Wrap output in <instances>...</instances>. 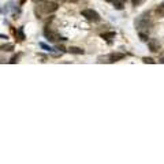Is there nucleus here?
I'll list each match as a JSON object with an SVG mask.
<instances>
[{
    "label": "nucleus",
    "instance_id": "nucleus-1",
    "mask_svg": "<svg viewBox=\"0 0 164 164\" xmlns=\"http://www.w3.org/2000/svg\"><path fill=\"white\" fill-rule=\"evenodd\" d=\"M135 27H137L138 32H146L148 33L149 30L153 27V22H152V19L146 18V16H141L140 19L135 21Z\"/></svg>",
    "mask_w": 164,
    "mask_h": 164
},
{
    "label": "nucleus",
    "instance_id": "nucleus-2",
    "mask_svg": "<svg viewBox=\"0 0 164 164\" xmlns=\"http://www.w3.org/2000/svg\"><path fill=\"white\" fill-rule=\"evenodd\" d=\"M39 8H40V11L44 14H51L58 10L59 6H58V3H55V1H47V0H44V1L39 3Z\"/></svg>",
    "mask_w": 164,
    "mask_h": 164
},
{
    "label": "nucleus",
    "instance_id": "nucleus-3",
    "mask_svg": "<svg viewBox=\"0 0 164 164\" xmlns=\"http://www.w3.org/2000/svg\"><path fill=\"white\" fill-rule=\"evenodd\" d=\"M44 36L47 37V40H48V41H51V42H56V41H59V40H63V41H65V40H66L65 37H60V36H59L56 32H53V30H52V27L49 25L45 26Z\"/></svg>",
    "mask_w": 164,
    "mask_h": 164
},
{
    "label": "nucleus",
    "instance_id": "nucleus-4",
    "mask_svg": "<svg viewBox=\"0 0 164 164\" xmlns=\"http://www.w3.org/2000/svg\"><path fill=\"white\" fill-rule=\"evenodd\" d=\"M81 14H82V16H85L88 21H90V22H100V19H101V16L99 15V13L92 10V8H85V10L81 11Z\"/></svg>",
    "mask_w": 164,
    "mask_h": 164
},
{
    "label": "nucleus",
    "instance_id": "nucleus-5",
    "mask_svg": "<svg viewBox=\"0 0 164 164\" xmlns=\"http://www.w3.org/2000/svg\"><path fill=\"white\" fill-rule=\"evenodd\" d=\"M148 47L152 52H159V49H160V42H159L157 40L151 39V40H148Z\"/></svg>",
    "mask_w": 164,
    "mask_h": 164
},
{
    "label": "nucleus",
    "instance_id": "nucleus-6",
    "mask_svg": "<svg viewBox=\"0 0 164 164\" xmlns=\"http://www.w3.org/2000/svg\"><path fill=\"white\" fill-rule=\"evenodd\" d=\"M125 56H126L125 53H111V55H108V56H107V59H108L107 62H109V63H114V62H118V60H122V59H125Z\"/></svg>",
    "mask_w": 164,
    "mask_h": 164
},
{
    "label": "nucleus",
    "instance_id": "nucleus-7",
    "mask_svg": "<svg viewBox=\"0 0 164 164\" xmlns=\"http://www.w3.org/2000/svg\"><path fill=\"white\" fill-rule=\"evenodd\" d=\"M112 1H114V7H115L116 10H123L125 3L127 0H112Z\"/></svg>",
    "mask_w": 164,
    "mask_h": 164
},
{
    "label": "nucleus",
    "instance_id": "nucleus-8",
    "mask_svg": "<svg viewBox=\"0 0 164 164\" xmlns=\"http://www.w3.org/2000/svg\"><path fill=\"white\" fill-rule=\"evenodd\" d=\"M68 52H70V53H74V55H82L85 51L78 48V47H70V48H68Z\"/></svg>",
    "mask_w": 164,
    "mask_h": 164
},
{
    "label": "nucleus",
    "instance_id": "nucleus-9",
    "mask_svg": "<svg viewBox=\"0 0 164 164\" xmlns=\"http://www.w3.org/2000/svg\"><path fill=\"white\" fill-rule=\"evenodd\" d=\"M115 36H116L115 32H107V33H103V34H101V37H103L104 40H111V39H114Z\"/></svg>",
    "mask_w": 164,
    "mask_h": 164
},
{
    "label": "nucleus",
    "instance_id": "nucleus-10",
    "mask_svg": "<svg viewBox=\"0 0 164 164\" xmlns=\"http://www.w3.org/2000/svg\"><path fill=\"white\" fill-rule=\"evenodd\" d=\"M14 49V45L13 44H6V45H1L0 47V51H6V52H10Z\"/></svg>",
    "mask_w": 164,
    "mask_h": 164
},
{
    "label": "nucleus",
    "instance_id": "nucleus-11",
    "mask_svg": "<svg viewBox=\"0 0 164 164\" xmlns=\"http://www.w3.org/2000/svg\"><path fill=\"white\" fill-rule=\"evenodd\" d=\"M15 37H18V40H25V34H23V32H22V29H19V30H16L15 32Z\"/></svg>",
    "mask_w": 164,
    "mask_h": 164
},
{
    "label": "nucleus",
    "instance_id": "nucleus-12",
    "mask_svg": "<svg viewBox=\"0 0 164 164\" xmlns=\"http://www.w3.org/2000/svg\"><path fill=\"white\" fill-rule=\"evenodd\" d=\"M21 56H22V53H18V55H15V56H13V59L10 60V63L11 65H14V63H16V62H19Z\"/></svg>",
    "mask_w": 164,
    "mask_h": 164
},
{
    "label": "nucleus",
    "instance_id": "nucleus-13",
    "mask_svg": "<svg viewBox=\"0 0 164 164\" xmlns=\"http://www.w3.org/2000/svg\"><path fill=\"white\" fill-rule=\"evenodd\" d=\"M142 62H144V63H151V65L156 63V60H153L152 58H142Z\"/></svg>",
    "mask_w": 164,
    "mask_h": 164
},
{
    "label": "nucleus",
    "instance_id": "nucleus-14",
    "mask_svg": "<svg viewBox=\"0 0 164 164\" xmlns=\"http://www.w3.org/2000/svg\"><path fill=\"white\" fill-rule=\"evenodd\" d=\"M140 37H141V40H142V41H148V33L140 32Z\"/></svg>",
    "mask_w": 164,
    "mask_h": 164
},
{
    "label": "nucleus",
    "instance_id": "nucleus-15",
    "mask_svg": "<svg viewBox=\"0 0 164 164\" xmlns=\"http://www.w3.org/2000/svg\"><path fill=\"white\" fill-rule=\"evenodd\" d=\"M145 0H131V3H133V6L134 7H137V6H141L142 3H144Z\"/></svg>",
    "mask_w": 164,
    "mask_h": 164
},
{
    "label": "nucleus",
    "instance_id": "nucleus-16",
    "mask_svg": "<svg viewBox=\"0 0 164 164\" xmlns=\"http://www.w3.org/2000/svg\"><path fill=\"white\" fill-rule=\"evenodd\" d=\"M40 47H41V48H44V49H47V51H52L51 47H48V45L44 44V42H41V44H40Z\"/></svg>",
    "mask_w": 164,
    "mask_h": 164
},
{
    "label": "nucleus",
    "instance_id": "nucleus-17",
    "mask_svg": "<svg viewBox=\"0 0 164 164\" xmlns=\"http://www.w3.org/2000/svg\"><path fill=\"white\" fill-rule=\"evenodd\" d=\"M68 1H71V3H77V1H79V0H68Z\"/></svg>",
    "mask_w": 164,
    "mask_h": 164
},
{
    "label": "nucleus",
    "instance_id": "nucleus-18",
    "mask_svg": "<svg viewBox=\"0 0 164 164\" xmlns=\"http://www.w3.org/2000/svg\"><path fill=\"white\" fill-rule=\"evenodd\" d=\"M0 39H7V36H3V34H0Z\"/></svg>",
    "mask_w": 164,
    "mask_h": 164
},
{
    "label": "nucleus",
    "instance_id": "nucleus-19",
    "mask_svg": "<svg viewBox=\"0 0 164 164\" xmlns=\"http://www.w3.org/2000/svg\"><path fill=\"white\" fill-rule=\"evenodd\" d=\"M160 7H161V8H163V10H164V3H163V4H161V6H160Z\"/></svg>",
    "mask_w": 164,
    "mask_h": 164
},
{
    "label": "nucleus",
    "instance_id": "nucleus-20",
    "mask_svg": "<svg viewBox=\"0 0 164 164\" xmlns=\"http://www.w3.org/2000/svg\"><path fill=\"white\" fill-rule=\"evenodd\" d=\"M60 1H66V0H60Z\"/></svg>",
    "mask_w": 164,
    "mask_h": 164
},
{
    "label": "nucleus",
    "instance_id": "nucleus-21",
    "mask_svg": "<svg viewBox=\"0 0 164 164\" xmlns=\"http://www.w3.org/2000/svg\"><path fill=\"white\" fill-rule=\"evenodd\" d=\"M107 1H111V0H107Z\"/></svg>",
    "mask_w": 164,
    "mask_h": 164
}]
</instances>
